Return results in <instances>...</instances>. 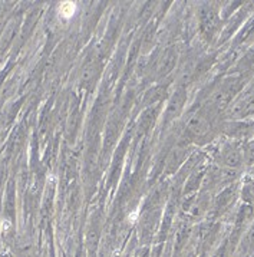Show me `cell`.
<instances>
[{"label":"cell","instance_id":"1","mask_svg":"<svg viewBox=\"0 0 254 257\" xmlns=\"http://www.w3.org/2000/svg\"><path fill=\"white\" fill-rule=\"evenodd\" d=\"M59 12H61V15L63 18H71L72 15H73V12H75V3H71V2L62 3L61 8H59Z\"/></svg>","mask_w":254,"mask_h":257}]
</instances>
